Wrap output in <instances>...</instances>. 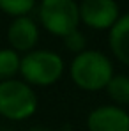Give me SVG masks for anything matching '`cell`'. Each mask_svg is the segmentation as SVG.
Wrapping results in <instances>:
<instances>
[{"mask_svg":"<svg viewBox=\"0 0 129 131\" xmlns=\"http://www.w3.org/2000/svg\"><path fill=\"white\" fill-rule=\"evenodd\" d=\"M7 39L13 46V50L30 53V51H34L36 44L39 41V28H37L36 21L28 16L14 18L13 23L9 25Z\"/></svg>","mask_w":129,"mask_h":131,"instance_id":"obj_7","label":"cell"},{"mask_svg":"<svg viewBox=\"0 0 129 131\" xmlns=\"http://www.w3.org/2000/svg\"><path fill=\"white\" fill-rule=\"evenodd\" d=\"M37 110L36 90L27 82H0V115L9 121H25Z\"/></svg>","mask_w":129,"mask_h":131,"instance_id":"obj_3","label":"cell"},{"mask_svg":"<svg viewBox=\"0 0 129 131\" xmlns=\"http://www.w3.org/2000/svg\"><path fill=\"white\" fill-rule=\"evenodd\" d=\"M36 5V0H0V9L11 16H27Z\"/></svg>","mask_w":129,"mask_h":131,"instance_id":"obj_11","label":"cell"},{"mask_svg":"<svg viewBox=\"0 0 129 131\" xmlns=\"http://www.w3.org/2000/svg\"><path fill=\"white\" fill-rule=\"evenodd\" d=\"M108 44L113 57L129 67V13L122 14L108 30Z\"/></svg>","mask_w":129,"mask_h":131,"instance_id":"obj_8","label":"cell"},{"mask_svg":"<svg viewBox=\"0 0 129 131\" xmlns=\"http://www.w3.org/2000/svg\"><path fill=\"white\" fill-rule=\"evenodd\" d=\"M88 131H129V113L117 105H103L94 108L87 117Z\"/></svg>","mask_w":129,"mask_h":131,"instance_id":"obj_6","label":"cell"},{"mask_svg":"<svg viewBox=\"0 0 129 131\" xmlns=\"http://www.w3.org/2000/svg\"><path fill=\"white\" fill-rule=\"evenodd\" d=\"M120 18L115 0H83L80 4V20L94 30H110Z\"/></svg>","mask_w":129,"mask_h":131,"instance_id":"obj_5","label":"cell"},{"mask_svg":"<svg viewBox=\"0 0 129 131\" xmlns=\"http://www.w3.org/2000/svg\"><path fill=\"white\" fill-rule=\"evenodd\" d=\"M113 62L99 50H85L74 55L69 66V76L73 83L81 90L97 92L108 87L113 78Z\"/></svg>","mask_w":129,"mask_h":131,"instance_id":"obj_1","label":"cell"},{"mask_svg":"<svg viewBox=\"0 0 129 131\" xmlns=\"http://www.w3.org/2000/svg\"><path fill=\"white\" fill-rule=\"evenodd\" d=\"M108 97L117 106H127L129 105V76L127 74H113L108 87L104 89Z\"/></svg>","mask_w":129,"mask_h":131,"instance_id":"obj_9","label":"cell"},{"mask_svg":"<svg viewBox=\"0 0 129 131\" xmlns=\"http://www.w3.org/2000/svg\"><path fill=\"white\" fill-rule=\"evenodd\" d=\"M39 20L44 28L64 39L67 34L78 30L80 5L74 0H43L39 5Z\"/></svg>","mask_w":129,"mask_h":131,"instance_id":"obj_4","label":"cell"},{"mask_svg":"<svg viewBox=\"0 0 129 131\" xmlns=\"http://www.w3.org/2000/svg\"><path fill=\"white\" fill-rule=\"evenodd\" d=\"M64 44L65 48L69 50V51H73V53H81V51H85V44H87V39L85 36L80 32V30H74V32H71V34H67L64 37Z\"/></svg>","mask_w":129,"mask_h":131,"instance_id":"obj_12","label":"cell"},{"mask_svg":"<svg viewBox=\"0 0 129 131\" xmlns=\"http://www.w3.org/2000/svg\"><path fill=\"white\" fill-rule=\"evenodd\" d=\"M21 67V57L13 48L0 50V82L14 80V76L20 73Z\"/></svg>","mask_w":129,"mask_h":131,"instance_id":"obj_10","label":"cell"},{"mask_svg":"<svg viewBox=\"0 0 129 131\" xmlns=\"http://www.w3.org/2000/svg\"><path fill=\"white\" fill-rule=\"evenodd\" d=\"M64 60L50 50H34L21 57L20 74L32 87H48L57 83L64 74Z\"/></svg>","mask_w":129,"mask_h":131,"instance_id":"obj_2","label":"cell"}]
</instances>
